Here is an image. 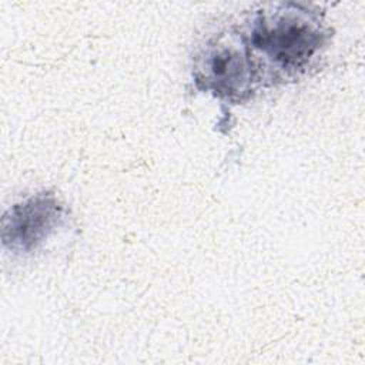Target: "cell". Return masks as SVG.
<instances>
[{"label": "cell", "instance_id": "obj_1", "mask_svg": "<svg viewBox=\"0 0 365 365\" xmlns=\"http://www.w3.org/2000/svg\"><path fill=\"white\" fill-rule=\"evenodd\" d=\"M240 30L262 86L299 80L331 38L319 11L292 1L262 6L250 14Z\"/></svg>", "mask_w": 365, "mask_h": 365}, {"label": "cell", "instance_id": "obj_2", "mask_svg": "<svg viewBox=\"0 0 365 365\" xmlns=\"http://www.w3.org/2000/svg\"><path fill=\"white\" fill-rule=\"evenodd\" d=\"M191 76L200 91L230 104L250 101L262 86L241 30L235 27L210 34L197 47Z\"/></svg>", "mask_w": 365, "mask_h": 365}, {"label": "cell", "instance_id": "obj_3", "mask_svg": "<svg viewBox=\"0 0 365 365\" xmlns=\"http://www.w3.org/2000/svg\"><path fill=\"white\" fill-rule=\"evenodd\" d=\"M67 218V208L50 191L36 192L13 204L1 218V244L14 255L40 250L57 234Z\"/></svg>", "mask_w": 365, "mask_h": 365}]
</instances>
